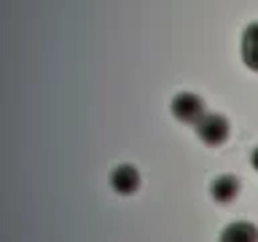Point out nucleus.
<instances>
[{
	"instance_id": "f257e3e1",
	"label": "nucleus",
	"mask_w": 258,
	"mask_h": 242,
	"mask_svg": "<svg viewBox=\"0 0 258 242\" xmlns=\"http://www.w3.org/2000/svg\"><path fill=\"white\" fill-rule=\"evenodd\" d=\"M197 135H199V140L205 145L218 148V145H223L226 140H229L231 124H229V118H226V116H221V113H205L202 121L197 124Z\"/></svg>"
},
{
	"instance_id": "f03ea898",
	"label": "nucleus",
	"mask_w": 258,
	"mask_h": 242,
	"mask_svg": "<svg viewBox=\"0 0 258 242\" xmlns=\"http://www.w3.org/2000/svg\"><path fill=\"white\" fill-rule=\"evenodd\" d=\"M169 110H172V116L180 121V124H194L197 127L202 116H205V100H202L199 94L194 92H180L172 97V102H169Z\"/></svg>"
},
{
	"instance_id": "7ed1b4c3",
	"label": "nucleus",
	"mask_w": 258,
	"mask_h": 242,
	"mask_svg": "<svg viewBox=\"0 0 258 242\" xmlns=\"http://www.w3.org/2000/svg\"><path fill=\"white\" fill-rule=\"evenodd\" d=\"M110 186L118 197H132L140 191V172L135 164H118L110 172Z\"/></svg>"
},
{
	"instance_id": "20e7f679",
	"label": "nucleus",
	"mask_w": 258,
	"mask_h": 242,
	"mask_svg": "<svg viewBox=\"0 0 258 242\" xmlns=\"http://www.w3.org/2000/svg\"><path fill=\"white\" fill-rule=\"evenodd\" d=\"M242 191V183L237 175H218L213 177V183H210V197H213L218 205H231L234 199L239 197Z\"/></svg>"
},
{
	"instance_id": "39448f33",
	"label": "nucleus",
	"mask_w": 258,
	"mask_h": 242,
	"mask_svg": "<svg viewBox=\"0 0 258 242\" xmlns=\"http://www.w3.org/2000/svg\"><path fill=\"white\" fill-rule=\"evenodd\" d=\"M221 242H258V226L250 221H234L221 231Z\"/></svg>"
},
{
	"instance_id": "423d86ee",
	"label": "nucleus",
	"mask_w": 258,
	"mask_h": 242,
	"mask_svg": "<svg viewBox=\"0 0 258 242\" xmlns=\"http://www.w3.org/2000/svg\"><path fill=\"white\" fill-rule=\"evenodd\" d=\"M242 62L258 73V22L247 24V30L242 32Z\"/></svg>"
},
{
	"instance_id": "0eeeda50",
	"label": "nucleus",
	"mask_w": 258,
	"mask_h": 242,
	"mask_svg": "<svg viewBox=\"0 0 258 242\" xmlns=\"http://www.w3.org/2000/svg\"><path fill=\"white\" fill-rule=\"evenodd\" d=\"M250 164H253V169L258 172V148H253V153H250Z\"/></svg>"
}]
</instances>
